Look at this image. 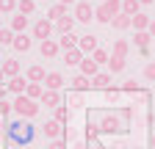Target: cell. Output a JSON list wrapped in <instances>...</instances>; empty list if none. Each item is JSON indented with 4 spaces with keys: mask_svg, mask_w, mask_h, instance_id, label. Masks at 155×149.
<instances>
[{
    "mask_svg": "<svg viewBox=\"0 0 155 149\" xmlns=\"http://www.w3.org/2000/svg\"><path fill=\"white\" fill-rule=\"evenodd\" d=\"M11 108H14L22 119H33V116L39 113V102H36V100H31V97H25V94H19V97L11 102Z\"/></svg>",
    "mask_w": 155,
    "mask_h": 149,
    "instance_id": "1",
    "label": "cell"
},
{
    "mask_svg": "<svg viewBox=\"0 0 155 149\" xmlns=\"http://www.w3.org/2000/svg\"><path fill=\"white\" fill-rule=\"evenodd\" d=\"M8 135L17 141V144H28L33 138V127L25 124V122H19V124H8Z\"/></svg>",
    "mask_w": 155,
    "mask_h": 149,
    "instance_id": "2",
    "label": "cell"
},
{
    "mask_svg": "<svg viewBox=\"0 0 155 149\" xmlns=\"http://www.w3.org/2000/svg\"><path fill=\"white\" fill-rule=\"evenodd\" d=\"M53 28H55V22H50L47 17L45 20H39V22H33V39H50V33H53Z\"/></svg>",
    "mask_w": 155,
    "mask_h": 149,
    "instance_id": "3",
    "label": "cell"
},
{
    "mask_svg": "<svg viewBox=\"0 0 155 149\" xmlns=\"http://www.w3.org/2000/svg\"><path fill=\"white\" fill-rule=\"evenodd\" d=\"M75 20L78 22H91L94 20V6L91 3H75Z\"/></svg>",
    "mask_w": 155,
    "mask_h": 149,
    "instance_id": "4",
    "label": "cell"
},
{
    "mask_svg": "<svg viewBox=\"0 0 155 149\" xmlns=\"http://www.w3.org/2000/svg\"><path fill=\"white\" fill-rule=\"evenodd\" d=\"M39 52H42V58H55V55L61 52V47H58L55 39H45L42 47H39Z\"/></svg>",
    "mask_w": 155,
    "mask_h": 149,
    "instance_id": "5",
    "label": "cell"
},
{
    "mask_svg": "<svg viewBox=\"0 0 155 149\" xmlns=\"http://www.w3.org/2000/svg\"><path fill=\"white\" fill-rule=\"evenodd\" d=\"M61 86H64V74H61V72H47V74H45V88L58 91Z\"/></svg>",
    "mask_w": 155,
    "mask_h": 149,
    "instance_id": "6",
    "label": "cell"
},
{
    "mask_svg": "<svg viewBox=\"0 0 155 149\" xmlns=\"http://www.w3.org/2000/svg\"><path fill=\"white\" fill-rule=\"evenodd\" d=\"M78 47H81L83 55H91L100 44H97V36H81V39H78Z\"/></svg>",
    "mask_w": 155,
    "mask_h": 149,
    "instance_id": "7",
    "label": "cell"
},
{
    "mask_svg": "<svg viewBox=\"0 0 155 149\" xmlns=\"http://www.w3.org/2000/svg\"><path fill=\"white\" fill-rule=\"evenodd\" d=\"M31 44H33V39H31V36H25V33H17V36H14V42H11V47H14L17 52H28Z\"/></svg>",
    "mask_w": 155,
    "mask_h": 149,
    "instance_id": "8",
    "label": "cell"
},
{
    "mask_svg": "<svg viewBox=\"0 0 155 149\" xmlns=\"http://www.w3.org/2000/svg\"><path fill=\"white\" fill-rule=\"evenodd\" d=\"M39 102H42L45 108H58V105H61V94H58V91L45 88V94H42V100H39Z\"/></svg>",
    "mask_w": 155,
    "mask_h": 149,
    "instance_id": "9",
    "label": "cell"
},
{
    "mask_svg": "<svg viewBox=\"0 0 155 149\" xmlns=\"http://www.w3.org/2000/svg\"><path fill=\"white\" fill-rule=\"evenodd\" d=\"M45 66H39V64H33V66H28V74H25V78H28V83H45Z\"/></svg>",
    "mask_w": 155,
    "mask_h": 149,
    "instance_id": "10",
    "label": "cell"
},
{
    "mask_svg": "<svg viewBox=\"0 0 155 149\" xmlns=\"http://www.w3.org/2000/svg\"><path fill=\"white\" fill-rule=\"evenodd\" d=\"M0 69H3L6 78H19V61H14V58H6L0 64Z\"/></svg>",
    "mask_w": 155,
    "mask_h": 149,
    "instance_id": "11",
    "label": "cell"
},
{
    "mask_svg": "<svg viewBox=\"0 0 155 149\" xmlns=\"http://www.w3.org/2000/svg\"><path fill=\"white\" fill-rule=\"evenodd\" d=\"M86 58V55L81 52V47H75V50H67L64 52V61H67V66H81V61Z\"/></svg>",
    "mask_w": 155,
    "mask_h": 149,
    "instance_id": "12",
    "label": "cell"
},
{
    "mask_svg": "<svg viewBox=\"0 0 155 149\" xmlns=\"http://www.w3.org/2000/svg\"><path fill=\"white\" fill-rule=\"evenodd\" d=\"M45 135H47L50 141H55V138H61V122H55V119L45 122Z\"/></svg>",
    "mask_w": 155,
    "mask_h": 149,
    "instance_id": "13",
    "label": "cell"
},
{
    "mask_svg": "<svg viewBox=\"0 0 155 149\" xmlns=\"http://www.w3.org/2000/svg\"><path fill=\"white\" fill-rule=\"evenodd\" d=\"M97 72H100V66L91 61V55H86V58L81 61V74H86V78H94Z\"/></svg>",
    "mask_w": 155,
    "mask_h": 149,
    "instance_id": "14",
    "label": "cell"
},
{
    "mask_svg": "<svg viewBox=\"0 0 155 149\" xmlns=\"http://www.w3.org/2000/svg\"><path fill=\"white\" fill-rule=\"evenodd\" d=\"M150 30H133V44L139 47V50H144V47H150Z\"/></svg>",
    "mask_w": 155,
    "mask_h": 149,
    "instance_id": "15",
    "label": "cell"
},
{
    "mask_svg": "<svg viewBox=\"0 0 155 149\" xmlns=\"http://www.w3.org/2000/svg\"><path fill=\"white\" fill-rule=\"evenodd\" d=\"M130 25H133V20H130L127 14H116L114 20H111V28H114V30H127Z\"/></svg>",
    "mask_w": 155,
    "mask_h": 149,
    "instance_id": "16",
    "label": "cell"
},
{
    "mask_svg": "<svg viewBox=\"0 0 155 149\" xmlns=\"http://www.w3.org/2000/svg\"><path fill=\"white\" fill-rule=\"evenodd\" d=\"M122 14H127L133 20L136 14H141V3H139V0H122Z\"/></svg>",
    "mask_w": 155,
    "mask_h": 149,
    "instance_id": "17",
    "label": "cell"
},
{
    "mask_svg": "<svg viewBox=\"0 0 155 149\" xmlns=\"http://www.w3.org/2000/svg\"><path fill=\"white\" fill-rule=\"evenodd\" d=\"M78 39H81V36H75V33H64L61 39H58V47H61L64 52H67V50H75V47H78Z\"/></svg>",
    "mask_w": 155,
    "mask_h": 149,
    "instance_id": "18",
    "label": "cell"
},
{
    "mask_svg": "<svg viewBox=\"0 0 155 149\" xmlns=\"http://www.w3.org/2000/svg\"><path fill=\"white\" fill-rule=\"evenodd\" d=\"M91 86L94 88H111V74L108 72H97L91 78Z\"/></svg>",
    "mask_w": 155,
    "mask_h": 149,
    "instance_id": "19",
    "label": "cell"
},
{
    "mask_svg": "<svg viewBox=\"0 0 155 149\" xmlns=\"http://www.w3.org/2000/svg\"><path fill=\"white\" fill-rule=\"evenodd\" d=\"M72 28H75V17H61V20L55 22V30L61 33V36L64 33H72Z\"/></svg>",
    "mask_w": 155,
    "mask_h": 149,
    "instance_id": "20",
    "label": "cell"
},
{
    "mask_svg": "<svg viewBox=\"0 0 155 149\" xmlns=\"http://www.w3.org/2000/svg\"><path fill=\"white\" fill-rule=\"evenodd\" d=\"M127 52H130V44L125 39H116L114 47H111V55H119V58H127Z\"/></svg>",
    "mask_w": 155,
    "mask_h": 149,
    "instance_id": "21",
    "label": "cell"
},
{
    "mask_svg": "<svg viewBox=\"0 0 155 149\" xmlns=\"http://www.w3.org/2000/svg\"><path fill=\"white\" fill-rule=\"evenodd\" d=\"M25 28H28V17H25V14L11 17V30H14V33H25Z\"/></svg>",
    "mask_w": 155,
    "mask_h": 149,
    "instance_id": "22",
    "label": "cell"
},
{
    "mask_svg": "<svg viewBox=\"0 0 155 149\" xmlns=\"http://www.w3.org/2000/svg\"><path fill=\"white\" fill-rule=\"evenodd\" d=\"M42 94H45V86L42 83H28V88H25V97H31V100H42Z\"/></svg>",
    "mask_w": 155,
    "mask_h": 149,
    "instance_id": "23",
    "label": "cell"
},
{
    "mask_svg": "<svg viewBox=\"0 0 155 149\" xmlns=\"http://www.w3.org/2000/svg\"><path fill=\"white\" fill-rule=\"evenodd\" d=\"M150 22H152V20L141 11V14H136V17H133V25H130V28H133V30H147V28H150Z\"/></svg>",
    "mask_w": 155,
    "mask_h": 149,
    "instance_id": "24",
    "label": "cell"
},
{
    "mask_svg": "<svg viewBox=\"0 0 155 149\" xmlns=\"http://www.w3.org/2000/svg\"><path fill=\"white\" fill-rule=\"evenodd\" d=\"M61 17H67V6H64V3H55V6L47 11V20H50V22H58Z\"/></svg>",
    "mask_w": 155,
    "mask_h": 149,
    "instance_id": "25",
    "label": "cell"
},
{
    "mask_svg": "<svg viewBox=\"0 0 155 149\" xmlns=\"http://www.w3.org/2000/svg\"><path fill=\"white\" fill-rule=\"evenodd\" d=\"M25 88H28V80H22V78H11V80H8V91H14L17 97L25 94Z\"/></svg>",
    "mask_w": 155,
    "mask_h": 149,
    "instance_id": "26",
    "label": "cell"
},
{
    "mask_svg": "<svg viewBox=\"0 0 155 149\" xmlns=\"http://www.w3.org/2000/svg\"><path fill=\"white\" fill-rule=\"evenodd\" d=\"M69 83H72L75 91H86V88L91 86V78H86V74H78V78H72Z\"/></svg>",
    "mask_w": 155,
    "mask_h": 149,
    "instance_id": "27",
    "label": "cell"
},
{
    "mask_svg": "<svg viewBox=\"0 0 155 149\" xmlns=\"http://www.w3.org/2000/svg\"><path fill=\"white\" fill-rule=\"evenodd\" d=\"M17 11L25 14V17L33 14V11H36V0H17Z\"/></svg>",
    "mask_w": 155,
    "mask_h": 149,
    "instance_id": "28",
    "label": "cell"
},
{
    "mask_svg": "<svg viewBox=\"0 0 155 149\" xmlns=\"http://www.w3.org/2000/svg\"><path fill=\"white\" fill-rule=\"evenodd\" d=\"M108 58H111V52H108V50H103V47H97V50L91 52V61H94L97 66H100V64H108Z\"/></svg>",
    "mask_w": 155,
    "mask_h": 149,
    "instance_id": "29",
    "label": "cell"
},
{
    "mask_svg": "<svg viewBox=\"0 0 155 149\" xmlns=\"http://www.w3.org/2000/svg\"><path fill=\"white\" fill-rule=\"evenodd\" d=\"M125 61H127V58L111 55V58H108V69H111V74H114V72H122V69H125Z\"/></svg>",
    "mask_w": 155,
    "mask_h": 149,
    "instance_id": "30",
    "label": "cell"
},
{
    "mask_svg": "<svg viewBox=\"0 0 155 149\" xmlns=\"http://www.w3.org/2000/svg\"><path fill=\"white\" fill-rule=\"evenodd\" d=\"M14 36H17V33H14L11 28H0V47H8V44L14 42Z\"/></svg>",
    "mask_w": 155,
    "mask_h": 149,
    "instance_id": "31",
    "label": "cell"
},
{
    "mask_svg": "<svg viewBox=\"0 0 155 149\" xmlns=\"http://www.w3.org/2000/svg\"><path fill=\"white\" fill-rule=\"evenodd\" d=\"M17 11V0H0V14H14Z\"/></svg>",
    "mask_w": 155,
    "mask_h": 149,
    "instance_id": "32",
    "label": "cell"
},
{
    "mask_svg": "<svg viewBox=\"0 0 155 149\" xmlns=\"http://www.w3.org/2000/svg\"><path fill=\"white\" fill-rule=\"evenodd\" d=\"M67 116H69V110H67V108H61V105L53 108V119H55V122H61V124H64V122H67Z\"/></svg>",
    "mask_w": 155,
    "mask_h": 149,
    "instance_id": "33",
    "label": "cell"
},
{
    "mask_svg": "<svg viewBox=\"0 0 155 149\" xmlns=\"http://www.w3.org/2000/svg\"><path fill=\"white\" fill-rule=\"evenodd\" d=\"M116 127H119V119L116 116H105L103 119V130H116Z\"/></svg>",
    "mask_w": 155,
    "mask_h": 149,
    "instance_id": "34",
    "label": "cell"
},
{
    "mask_svg": "<svg viewBox=\"0 0 155 149\" xmlns=\"http://www.w3.org/2000/svg\"><path fill=\"white\" fill-rule=\"evenodd\" d=\"M144 78H147V80H150V83H155V61H152V64H147V66H144Z\"/></svg>",
    "mask_w": 155,
    "mask_h": 149,
    "instance_id": "35",
    "label": "cell"
},
{
    "mask_svg": "<svg viewBox=\"0 0 155 149\" xmlns=\"http://www.w3.org/2000/svg\"><path fill=\"white\" fill-rule=\"evenodd\" d=\"M11 110V102H6V100H0V116H6Z\"/></svg>",
    "mask_w": 155,
    "mask_h": 149,
    "instance_id": "36",
    "label": "cell"
},
{
    "mask_svg": "<svg viewBox=\"0 0 155 149\" xmlns=\"http://www.w3.org/2000/svg\"><path fill=\"white\" fill-rule=\"evenodd\" d=\"M47 149H64V141H61V138H55V141L47 144Z\"/></svg>",
    "mask_w": 155,
    "mask_h": 149,
    "instance_id": "37",
    "label": "cell"
},
{
    "mask_svg": "<svg viewBox=\"0 0 155 149\" xmlns=\"http://www.w3.org/2000/svg\"><path fill=\"white\" fill-rule=\"evenodd\" d=\"M86 135H89V138H97V127H94V124L86 127Z\"/></svg>",
    "mask_w": 155,
    "mask_h": 149,
    "instance_id": "38",
    "label": "cell"
},
{
    "mask_svg": "<svg viewBox=\"0 0 155 149\" xmlns=\"http://www.w3.org/2000/svg\"><path fill=\"white\" fill-rule=\"evenodd\" d=\"M147 30H150V36H152V39H155V20L150 22V28H147Z\"/></svg>",
    "mask_w": 155,
    "mask_h": 149,
    "instance_id": "39",
    "label": "cell"
},
{
    "mask_svg": "<svg viewBox=\"0 0 155 149\" xmlns=\"http://www.w3.org/2000/svg\"><path fill=\"white\" fill-rule=\"evenodd\" d=\"M58 3H64V6H75L78 0H58Z\"/></svg>",
    "mask_w": 155,
    "mask_h": 149,
    "instance_id": "40",
    "label": "cell"
},
{
    "mask_svg": "<svg viewBox=\"0 0 155 149\" xmlns=\"http://www.w3.org/2000/svg\"><path fill=\"white\" fill-rule=\"evenodd\" d=\"M139 3H141V6H152V3H155V0H139Z\"/></svg>",
    "mask_w": 155,
    "mask_h": 149,
    "instance_id": "41",
    "label": "cell"
},
{
    "mask_svg": "<svg viewBox=\"0 0 155 149\" xmlns=\"http://www.w3.org/2000/svg\"><path fill=\"white\" fill-rule=\"evenodd\" d=\"M3 78H6V74H3V69H0V83H3Z\"/></svg>",
    "mask_w": 155,
    "mask_h": 149,
    "instance_id": "42",
    "label": "cell"
},
{
    "mask_svg": "<svg viewBox=\"0 0 155 149\" xmlns=\"http://www.w3.org/2000/svg\"><path fill=\"white\" fill-rule=\"evenodd\" d=\"M152 149H155V135H152Z\"/></svg>",
    "mask_w": 155,
    "mask_h": 149,
    "instance_id": "43",
    "label": "cell"
},
{
    "mask_svg": "<svg viewBox=\"0 0 155 149\" xmlns=\"http://www.w3.org/2000/svg\"><path fill=\"white\" fill-rule=\"evenodd\" d=\"M78 3H89V0H78Z\"/></svg>",
    "mask_w": 155,
    "mask_h": 149,
    "instance_id": "44",
    "label": "cell"
},
{
    "mask_svg": "<svg viewBox=\"0 0 155 149\" xmlns=\"http://www.w3.org/2000/svg\"><path fill=\"white\" fill-rule=\"evenodd\" d=\"M94 149H103V146H94Z\"/></svg>",
    "mask_w": 155,
    "mask_h": 149,
    "instance_id": "45",
    "label": "cell"
},
{
    "mask_svg": "<svg viewBox=\"0 0 155 149\" xmlns=\"http://www.w3.org/2000/svg\"><path fill=\"white\" fill-rule=\"evenodd\" d=\"M100 3H105V0H100Z\"/></svg>",
    "mask_w": 155,
    "mask_h": 149,
    "instance_id": "46",
    "label": "cell"
},
{
    "mask_svg": "<svg viewBox=\"0 0 155 149\" xmlns=\"http://www.w3.org/2000/svg\"><path fill=\"white\" fill-rule=\"evenodd\" d=\"M0 28H3V22H0Z\"/></svg>",
    "mask_w": 155,
    "mask_h": 149,
    "instance_id": "47",
    "label": "cell"
}]
</instances>
